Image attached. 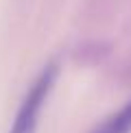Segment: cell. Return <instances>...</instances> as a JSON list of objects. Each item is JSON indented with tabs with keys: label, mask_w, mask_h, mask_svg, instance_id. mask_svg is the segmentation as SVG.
I'll return each instance as SVG.
<instances>
[{
	"label": "cell",
	"mask_w": 131,
	"mask_h": 133,
	"mask_svg": "<svg viewBox=\"0 0 131 133\" xmlns=\"http://www.w3.org/2000/svg\"><path fill=\"white\" fill-rule=\"evenodd\" d=\"M90 133H131V98Z\"/></svg>",
	"instance_id": "7a4b0ae2"
},
{
	"label": "cell",
	"mask_w": 131,
	"mask_h": 133,
	"mask_svg": "<svg viewBox=\"0 0 131 133\" xmlns=\"http://www.w3.org/2000/svg\"><path fill=\"white\" fill-rule=\"evenodd\" d=\"M57 65L55 63H48L37 79L31 83L29 92L24 94L20 107H18V114L13 118V124H11L9 133H35L37 131V124H40V118H42V111H44V105H46L48 96H50V90L57 81Z\"/></svg>",
	"instance_id": "6da1fadb"
}]
</instances>
